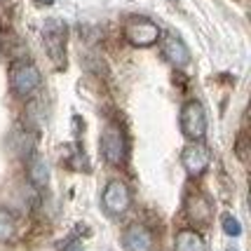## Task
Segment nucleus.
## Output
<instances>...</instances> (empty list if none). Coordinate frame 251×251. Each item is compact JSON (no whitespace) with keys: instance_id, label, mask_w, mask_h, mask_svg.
I'll return each mask as SVG.
<instances>
[{"instance_id":"2","label":"nucleus","mask_w":251,"mask_h":251,"mask_svg":"<svg viewBox=\"0 0 251 251\" xmlns=\"http://www.w3.org/2000/svg\"><path fill=\"white\" fill-rule=\"evenodd\" d=\"M40 82H43V75H40V71H38L35 64H31V61H17L12 66L10 85H12V92L19 99L31 97L33 92L40 87Z\"/></svg>"},{"instance_id":"5","label":"nucleus","mask_w":251,"mask_h":251,"mask_svg":"<svg viewBox=\"0 0 251 251\" xmlns=\"http://www.w3.org/2000/svg\"><path fill=\"white\" fill-rule=\"evenodd\" d=\"M43 43L50 59L56 66H64L66 61V24L59 19H50L43 26Z\"/></svg>"},{"instance_id":"7","label":"nucleus","mask_w":251,"mask_h":251,"mask_svg":"<svg viewBox=\"0 0 251 251\" xmlns=\"http://www.w3.org/2000/svg\"><path fill=\"white\" fill-rule=\"evenodd\" d=\"M181 164L190 176H202L211 164V153L200 141H190L181 153Z\"/></svg>"},{"instance_id":"13","label":"nucleus","mask_w":251,"mask_h":251,"mask_svg":"<svg viewBox=\"0 0 251 251\" xmlns=\"http://www.w3.org/2000/svg\"><path fill=\"white\" fill-rule=\"evenodd\" d=\"M14 230H17V223H14V216H12L10 211H5V209H0V242H7V240H12V235H14Z\"/></svg>"},{"instance_id":"11","label":"nucleus","mask_w":251,"mask_h":251,"mask_svg":"<svg viewBox=\"0 0 251 251\" xmlns=\"http://www.w3.org/2000/svg\"><path fill=\"white\" fill-rule=\"evenodd\" d=\"M176 251H207V244L202 240V235L195 230H178L174 237Z\"/></svg>"},{"instance_id":"3","label":"nucleus","mask_w":251,"mask_h":251,"mask_svg":"<svg viewBox=\"0 0 251 251\" xmlns=\"http://www.w3.org/2000/svg\"><path fill=\"white\" fill-rule=\"evenodd\" d=\"M178 125H181V134L188 141H202L204 134H207V113L202 108V103L200 101H188L181 108Z\"/></svg>"},{"instance_id":"1","label":"nucleus","mask_w":251,"mask_h":251,"mask_svg":"<svg viewBox=\"0 0 251 251\" xmlns=\"http://www.w3.org/2000/svg\"><path fill=\"white\" fill-rule=\"evenodd\" d=\"M99 151L103 155V160L108 164H113V167H122V164L127 162L129 148H127V136L120 129V125L110 122V125L103 127L101 139H99Z\"/></svg>"},{"instance_id":"8","label":"nucleus","mask_w":251,"mask_h":251,"mask_svg":"<svg viewBox=\"0 0 251 251\" xmlns=\"http://www.w3.org/2000/svg\"><path fill=\"white\" fill-rule=\"evenodd\" d=\"M186 214L195 226H209L214 219V204L202 190H190L186 195Z\"/></svg>"},{"instance_id":"10","label":"nucleus","mask_w":251,"mask_h":251,"mask_svg":"<svg viewBox=\"0 0 251 251\" xmlns=\"http://www.w3.org/2000/svg\"><path fill=\"white\" fill-rule=\"evenodd\" d=\"M162 56L176 68H186L190 64V50L186 47V43L176 35H167L162 43Z\"/></svg>"},{"instance_id":"16","label":"nucleus","mask_w":251,"mask_h":251,"mask_svg":"<svg viewBox=\"0 0 251 251\" xmlns=\"http://www.w3.org/2000/svg\"><path fill=\"white\" fill-rule=\"evenodd\" d=\"M35 2H38V5H52L54 0H35Z\"/></svg>"},{"instance_id":"4","label":"nucleus","mask_w":251,"mask_h":251,"mask_svg":"<svg viewBox=\"0 0 251 251\" xmlns=\"http://www.w3.org/2000/svg\"><path fill=\"white\" fill-rule=\"evenodd\" d=\"M125 38L134 47H153L160 40V26L146 17H134L125 26Z\"/></svg>"},{"instance_id":"9","label":"nucleus","mask_w":251,"mask_h":251,"mask_svg":"<svg viewBox=\"0 0 251 251\" xmlns=\"http://www.w3.org/2000/svg\"><path fill=\"white\" fill-rule=\"evenodd\" d=\"M122 247L125 251H153L155 249V237L153 232L141 226V223H131L122 235Z\"/></svg>"},{"instance_id":"15","label":"nucleus","mask_w":251,"mask_h":251,"mask_svg":"<svg viewBox=\"0 0 251 251\" xmlns=\"http://www.w3.org/2000/svg\"><path fill=\"white\" fill-rule=\"evenodd\" d=\"M235 151H237V155H240V160H247V136L242 134L240 141H237V146H235Z\"/></svg>"},{"instance_id":"12","label":"nucleus","mask_w":251,"mask_h":251,"mask_svg":"<svg viewBox=\"0 0 251 251\" xmlns=\"http://www.w3.org/2000/svg\"><path fill=\"white\" fill-rule=\"evenodd\" d=\"M28 181H31L35 188H45L47 186V181H50L47 162H45L40 155H33L31 162H28Z\"/></svg>"},{"instance_id":"6","label":"nucleus","mask_w":251,"mask_h":251,"mask_svg":"<svg viewBox=\"0 0 251 251\" xmlns=\"http://www.w3.org/2000/svg\"><path fill=\"white\" fill-rule=\"evenodd\" d=\"M101 204L103 209L113 214V216H122L127 209L131 207V190L129 186L120 181V178H113L106 183L103 188V195H101Z\"/></svg>"},{"instance_id":"14","label":"nucleus","mask_w":251,"mask_h":251,"mask_svg":"<svg viewBox=\"0 0 251 251\" xmlns=\"http://www.w3.org/2000/svg\"><path fill=\"white\" fill-rule=\"evenodd\" d=\"M223 230H226V235H230V237H237L242 232V226L232 214H226V216H223Z\"/></svg>"},{"instance_id":"17","label":"nucleus","mask_w":251,"mask_h":251,"mask_svg":"<svg viewBox=\"0 0 251 251\" xmlns=\"http://www.w3.org/2000/svg\"><path fill=\"white\" fill-rule=\"evenodd\" d=\"M230 251H237V249H230Z\"/></svg>"}]
</instances>
